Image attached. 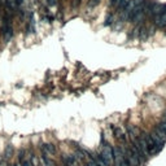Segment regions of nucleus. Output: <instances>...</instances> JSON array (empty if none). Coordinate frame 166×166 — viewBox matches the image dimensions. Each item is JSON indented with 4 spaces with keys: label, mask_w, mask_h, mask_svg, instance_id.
Segmentation results:
<instances>
[{
    "label": "nucleus",
    "mask_w": 166,
    "mask_h": 166,
    "mask_svg": "<svg viewBox=\"0 0 166 166\" xmlns=\"http://www.w3.org/2000/svg\"><path fill=\"white\" fill-rule=\"evenodd\" d=\"M100 156H101V158L105 161V164L108 166L113 165V147H110L109 144L104 143V145L101 147Z\"/></svg>",
    "instance_id": "1"
},
{
    "label": "nucleus",
    "mask_w": 166,
    "mask_h": 166,
    "mask_svg": "<svg viewBox=\"0 0 166 166\" xmlns=\"http://www.w3.org/2000/svg\"><path fill=\"white\" fill-rule=\"evenodd\" d=\"M1 35H3L5 42H9L12 39V36H13L12 25H4V24H1Z\"/></svg>",
    "instance_id": "2"
},
{
    "label": "nucleus",
    "mask_w": 166,
    "mask_h": 166,
    "mask_svg": "<svg viewBox=\"0 0 166 166\" xmlns=\"http://www.w3.org/2000/svg\"><path fill=\"white\" fill-rule=\"evenodd\" d=\"M114 138L116 139H118L122 144H125V143H127V135H126V131H125V129H122V127H116L114 129Z\"/></svg>",
    "instance_id": "3"
},
{
    "label": "nucleus",
    "mask_w": 166,
    "mask_h": 166,
    "mask_svg": "<svg viewBox=\"0 0 166 166\" xmlns=\"http://www.w3.org/2000/svg\"><path fill=\"white\" fill-rule=\"evenodd\" d=\"M125 131H126V135H127V139H131V141H134L139 135V130L134 125H127Z\"/></svg>",
    "instance_id": "4"
},
{
    "label": "nucleus",
    "mask_w": 166,
    "mask_h": 166,
    "mask_svg": "<svg viewBox=\"0 0 166 166\" xmlns=\"http://www.w3.org/2000/svg\"><path fill=\"white\" fill-rule=\"evenodd\" d=\"M62 161H64L65 166H77L78 165V161L75 160L74 154H65V156H62Z\"/></svg>",
    "instance_id": "5"
},
{
    "label": "nucleus",
    "mask_w": 166,
    "mask_h": 166,
    "mask_svg": "<svg viewBox=\"0 0 166 166\" xmlns=\"http://www.w3.org/2000/svg\"><path fill=\"white\" fill-rule=\"evenodd\" d=\"M42 151H43L44 154L51 156V154H55V153H56V147H55L53 144H43Z\"/></svg>",
    "instance_id": "6"
},
{
    "label": "nucleus",
    "mask_w": 166,
    "mask_h": 166,
    "mask_svg": "<svg viewBox=\"0 0 166 166\" xmlns=\"http://www.w3.org/2000/svg\"><path fill=\"white\" fill-rule=\"evenodd\" d=\"M138 38H139V39H141V40H145V39H148V38H149V33H148V27H147V26H140Z\"/></svg>",
    "instance_id": "7"
},
{
    "label": "nucleus",
    "mask_w": 166,
    "mask_h": 166,
    "mask_svg": "<svg viewBox=\"0 0 166 166\" xmlns=\"http://www.w3.org/2000/svg\"><path fill=\"white\" fill-rule=\"evenodd\" d=\"M13 153H14L13 145H12V144H8V145L5 147V149H4V158H5V160H9V158L13 156Z\"/></svg>",
    "instance_id": "8"
},
{
    "label": "nucleus",
    "mask_w": 166,
    "mask_h": 166,
    "mask_svg": "<svg viewBox=\"0 0 166 166\" xmlns=\"http://www.w3.org/2000/svg\"><path fill=\"white\" fill-rule=\"evenodd\" d=\"M149 135H151V138L153 139V141H154V143H156V144H157L160 148H162V147H164V144H165V140H162L161 138H158V136H157V135H156L154 133H151Z\"/></svg>",
    "instance_id": "9"
},
{
    "label": "nucleus",
    "mask_w": 166,
    "mask_h": 166,
    "mask_svg": "<svg viewBox=\"0 0 166 166\" xmlns=\"http://www.w3.org/2000/svg\"><path fill=\"white\" fill-rule=\"evenodd\" d=\"M153 133L156 134V135H157L158 138H161L162 140H165V141H166V133H165V131H162V130H161V129H160L158 126H157V127H156V129L153 130Z\"/></svg>",
    "instance_id": "10"
},
{
    "label": "nucleus",
    "mask_w": 166,
    "mask_h": 166,
    "mask_svg": "<svg viewBox=\"0 0 166 166\" xmlns=\"http://www.w3.org/2000/svg\"><path fill=\"white\" fill-rule=\"evenodd\" d=\"M114 22H116V17H114V14L109 13V14L106 16V20H105V25H106V26H109V25H112V24H114Z\"/></svg>",
    "instance_id": "11"
},
{
    "label": "nucleus",
    "mask_w": 166,
    "mask_h": 166,
    "mask_svg": "<svg viewBox=\"0 0 166 166\" xmlns=\"http://www.w3.org/2000/svg\"><path fill=\"white\" fill-rule=\"evenodd\" d=\"M25 158H26V149H20V152H18V160L22 161Z\"/></svg>",
    "instance_id": "12"
},
{
    "label": "nucleus",
    "mask_w": 166,
    "mask_h": 166,
    "mask_svg": "<svg viewBox=\"0 0 166 166\" xmlns=\"http://www.w3.org/2000/svg\"><path fill=\"white\" fill-rule=\"evenodd\" d=\"M114 164V166H129V164H127V161L123 158V160H121V161H118V162H113Z\"/></svg>",
    "instance_id": "13"
},
{
    "label": "nucleus",
    "mask_w": 166,
    "mask_h": 166,
    "mask_svg": "<svg viewBox=\"0 0 166 166\" xmlns=\"http://www.w3.org/2000/svg\"><path fill=\"white\" fill-rule=\"evenodd\" d=\"M21 166H33V164L30 162V160L25 158V160H22V161H21Z\"/></svg>",
    "instance_id": "14"
},
{
    "label": "nucleus",
    "mask_w": 166,
    "mask_h": 166,
    "mask_svg": "<svg viewBox=\"0 0 166 166\" xmlns=\"http://www.w3.org/2000/svg\"><path fill=\"white\" fill-rule=\"evenodd\" d=\"M158 127L162 130V131H165L166 133V122H164V121H161L160 123H158Z\"/></svg>",
    "instance_id": "15"
},
{
    "label": "nucleus",
    "mask_w": 166,
    "mask_h": 166,
    "mask_svg": "<svg viewBox=\"0 0 166 166\" xmlns=\"http://www.w3.org/2000/svg\"><path fill=\"white\" fill-rule=\"evenodd\" d=\"M12 166H21V164H20V162H17V164H13Z\"/></svg>",
    "instance_id": "16"
}]
</instances>
